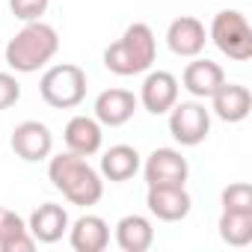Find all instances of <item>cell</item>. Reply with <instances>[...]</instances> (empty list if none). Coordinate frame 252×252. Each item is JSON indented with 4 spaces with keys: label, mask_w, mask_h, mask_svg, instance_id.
Here are the masks:
<instances>
[{
    "label": "cell",
    "mask_w": 252,
    "mask_h": 252,
    "mask_svg": "<svg viewBox=\"0 0 252 252\" xmlns=\"http://www.w3.org/2000/svg\"><path fill=\"white\" fill-rule=\"evenodd\" d=\"M48 178L63 193V199H68L71 205H80V208H92L104 196L101 172L95 166H89L86 158H80L74 152H60V155L48 158Z\"/></svg>",
    "instance_id": "cell-1"
},
{
    "label": "cell",
    "mask_w": 252,
    "mask_h": 252,
    "mask_svg": "<svg viewBox=\"0 0 252 252\" xmlns=\"http://www.w3.org/2000/svg\"><path fill=\"white\" fill-rule=\"evenodd\" d=\"M60 51V33L45 24L42 18L39 21H27L9 42H6V65L18 74H33L39 68H45Z\"/></svg>",
    "instance_id": "cell-2"
},
{
    "label": "cell",
    "mask_w": 252,
    "mask_h": 252,
    "mask_svg": "<svg viewBox=\"0 0 252 252\" xmlns=\"http://www.w3.org/2000/svg\"><path fill=\"white\" fill-rule=\"evenodd\" d=\"M158 60V39L149 24L137 21L125 27V33L104 51V68L119 77L146 74Z\"/></svg>",
    "instance_id": "cell-3"
},
{
    "label": "cell",
    "mask_w": 252,
    "mask_h": 252,
    "mask_svg": "<svg viewBox=\"0 0 252 252\" xmlns=\"http://www.w3.org/2000/svg\"><path fill=\"white\" fill-rule=\"evenodd\" d=\"M39 95L54 110L80 107L83 98H86V71L80 65H74V63H57L42 74Z\"/></svg>",
    "instance_id": "cell-4"
},
{
    "label": "cell",
    "mask_w": 252,
    "mask_h": 252,
    "mask_svg": "<svg viewBox=\"0 0 252 252\" xmlns=\"http://www.w3.org/2000/svg\"><path fill=\"white\" fill-rule=\"evenodd\" d=\"M208 39L217 45L220 54H225L234 63L252 60V27L243 12L237 9H220L211 21Z\"/></svg>",
    "instance_id": "cell-5"
},
{
    "label": "cell",
    "mask_w": 252,
    "mask_h": 252,
    "mask_svg": "<svg viewBox=\"0 0 252 252\" xmlns=\"http://www.w3.org/2000/svg\"><path fill=\"white\" fill-rule=\"evenodd\" d=\"M169 134L178 146H199L211 134V110L202 101H175L169 110Z\"/></svg>",
    "instance_id": "cell-6"
},
{
    "label": "cell",
    "mask_w": 252,
    "mask_h": 252,
    "mask_svg": "<svg viewBox=\"0 0 252 252\" xmlns=\"http://www.w3.org/2000/svg\"><path fill=\"white\" fill-rule=\"evenodd\" d=\"M140 169H143V178L149 187L187 184V175H190V163L178 149H155Z\"/></svg>",
    "instance_id": "cell-7"
},
{
    "label": "cell",
    "mask_w": 252,
    "mask_h": 252,
    "mask_svg": "<svg viewBox=\"0 0 252 252\" xmlns=\"http://www.w3.org/2000/svg\"><path fill=\"white\" fill-rule=\"evenodd\" d=\"M9 146L12 152L27 160V163H39V160H48L51 152H54V134L45 122H36V119H27L21 125H15V131L9 137Z\"/></svg>",
    "instance_id": "cell-8"
},
{
    "label": "cell",
    "mask_w": 252,
    "mask_h": 252,
    "mask_svg": "<svg viewBox=\"0 0 252 252\" xmlns=\"http://www.w3.org/2000/svg\"><path fill=\"white\" fill-rule=\"evenodd\" d=\"M152 116H163V113H169L172 107H175V101H178V77L172 74V71H152L149 68V74H146V80H143V86H140V98H137Z\"/></svg>",
    "instance_id": "cell-9"
},
{
    "label": "cell",
    "mask_w": 252,
    "mask_h": 252,
    "mask_svg": "<svg viewBox=\"0 0 252 252\" xmlns=\"http://www.w3.org/2000/svg\"><path fill=\"white\" fill-rule=\"evenodd\" d=\"M146 205H149L152 217H158V220H163V222H181V220L193 211V199H190V193H187L184 184L149 187Z\"/></svg>",
    "instance_id": "cell-10"
},
{
    "label": "cell",
    "mask_w": 252,
    "mask_h": 252,
    "mask_svg": "<svg viewBox=\"0 0 252 252\" xmlns=\"http://www.w3.org/2000/svg\"><path fill=\"white\" fill-rule=\"evenodd\" d=\"M166 45L175 57H184V60H193L205 51L208 45V30L199 18L193 15H181L175 18L169 27H166Z\"/></svg>",
    "instance_id": "cell-11"
},
{
    "label": "cell",
    "mask_w": 252,
    "mask_h": 252,
    "mask_svg": "<svg viewBox=\"0 0 252 252\" xmlns=\"http://www.w3.org/2000/svg\"><path fill=\"white\" fill-rule=\"evenodd\" d=\"M137 95L128 92V89H104L98 98H95V119L101 122V128H122L128 125L137 113Z\"/></svg>",
    "instance_id": "cell-12"
},
{
    "label": "cell",
    "mask_w": 252,
    "mask_h": 252,
    "mask_svg": "<svg viewBox=\"0 0 252 252\" xmlns=\"http://www.w3.org/2000/svg\"><path fill=\"white\" fill-rule=\"evenodd\" d=\"M63 140H65V149L80 155V158H92L101 152V143H104V128L95 116H71L65 131H63Z\"/></svg>",
    "instance_id": "cell-13"
},
{
    "label": "cell",
    "mask_w": 252,
    "mask_h": 252,
    "mask_svg": "<svg viewBox=\"0 0 252 252\" xmlns=\"http://www.w3.org/2000/svg\"><path fill=\"white\" fill-rule=\"evenodd\" d=\"M249 110H252V92H249L246 86H240V83L222 80V83L217 86V92L211 95V113H214L217 119L228 122V125L243 122V119L249 116Z\"/></svg>",
    "instance_id": "cell-14"
},
{
    "label": "cell",
    "mask_w": 252,
    "mask_h": 252,
    "mask_svg": "<svg viewBox=\"0 0 252 252\" xmlns=\"http://www.w3.org/2000/svg\"><path fill=\"white\" fill-rule=\"evenodd\" d=\"M68 225H71L68 211L63 205H57V202L39 205L30 214V220H27V228H30V234H33L36 243H57V240H63V234L68 231Z\"/></svg>",
    "instance_id": "cell-15"
},
{
    "label": "cell",
    "mask_w": 252,
    "mask_h": 252,
    "mask_svg": "<svg viewBox=\"0 0 252 252\" xmlns=\"http://www.w3.org/2000/svg\"><path fill=\"white\" fill-rule=\"evenodd\" d=\"M68 243L74 252H104L110 243V225L98 214H83L68 225Z\"/></svg>",
    "instance_id": "cell-16"
},
{
    "label": "cell",
    "mask_w": 252,
    "mask_h": 252,
    "mask_svg": "<svg viewBox=\"0 0 252 252\" xmlns=\"http://www.w3.org/2000/svg\"><path fill=\"white\" fill-rule=\"evenodd\" d=\"M140 166H143L140 152H137L134 146L119 143V146H110V149L101 155V166H98V172H101L104 181L122 184V181H131V178L140 172Z\"/></svg>",
    "instance_id": "cell-17"
},
{
    "label": "cell",
    "mask_w": 252,
    "mask_h": 252,
    "mask_svg": "<svg viewBox=\"0 0 252 252\" xmlns=\"http://www.w3.org/2000/svg\"><path fill=\"white\" fill-rule=\"evenodd\" d=\"M222 80H225L222 65L214 60H202V57H193V63H187L181 74V83L193 98H211Z\"/></svg>",
    "instance_id": "cell-18"
},
{
    "label": "cell",
    "mask_w": 252,
    "mask_h": 252,
    "mask_svg": "<svg viewBox=\"0 0 252 252\" xmlns=\"http://www.w3.org/2000/svg\"><path fill=\"white\" fill-rule=\"evenodd\" d=\"M116 243L125 252H146L155 243V225L143 214H128L116 222Z\"/></svg>",
    "instance_id": "cell-19"
},
{
    "label": "cell",
    "mask_w": 252,
    "mask_h": 252,
    "mask_svg": "<svg viewBox=\"0 0 252 252\" xmlns=\"http://www.w3.org/2000/svg\"><path fill=\"white\" fill-rule=\"evenodd\" d=\"M36 240L24 222V217H18L9 208H0V252H33Z\"/></svg>",
    "instance_id": "cell-20"
},
{
    "label": "cell",
    "mask_w": 252,
    "mask_h": 252,
    "mask_svg": "<svg viewBox=\"0 0 252 252\" xmlns=\"http://www.w3.org/2000/svg\"><path fill=\"white\" fill-rule=\"evenodd\" d=\"M217 228H220L222 243L249 246L252 243V211H222Z\"/></svg>",
    "instance_id": "cell-21"
},
{
    "label": "cell",
    "mask_w": 252,
    "mask_h": 252,
    "mask_svg": "<svg viewBox=\"0 0 252 252\" xmlns=\"http://www.w3.org/2000/svg\"><path fill=\"white\" fill-rule=\"evenodd\" d=\"M220 205L222 211H252V184L246 181H234L220 193Z\"/></svg>",
    "instance_id": "cell-22"
},
{
    "label": "cell",
    "mask_w": 252,
    "mask_h": 252,
    "mask_svg": "<svg viewBox=\"0 0 252 252\" xmlns=\"http://www.w3.org/2000/svg\"><path fill=\"white\" fill-rule=\"evenodd\" d=\"M51 6V0H9V9L18 21H39Z\"/></svg>",
    "instance_id": "cell-23"
},
{
    "label": "cell",
    "mask_w": 252,
    "mask_h": 252,
    "mask_svg": "<svg viewBox=\"0 0 252 252\" xmlns=\"http://www.w3.org/2000/svg\"><path fill=\"white\" fill-rule=\"evenodd\" d=\"M21 101V83L15 74L0 71V110H9Z\"/></svg>",
    "instance_id": "cell-24"
}]
</instances>
